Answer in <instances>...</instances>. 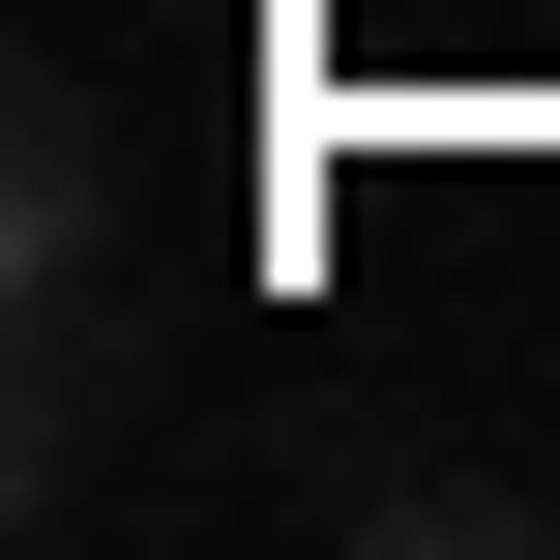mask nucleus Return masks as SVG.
<instances>
[{
  "mask_svg": "<svg viewBox=\"0 0 560 560\" xmlns=\"http://www.w3.org/2000/svg\"><path fill=\"white\" fill-rule=\"evenodd\" d=\"M0 266H30V295H89V266H118V118H89V89H30V118H0Z\"/></svg>",
  "mask_w": 560,
  "mask_h": 560,
  "instance_id": "1",
  "label": "nucleus"
},
{
  "mask_svg": "<svg viewBox=\"0 0 560 560\" xmlns=\"http://www.w3.org/2000/svg\"><path fill=\"white\" fill-rule=\"evenodd\" d=\"M295 502H325V532H384V560H502V532H532L472 443H295Z\"/></svg>",
  "mask_w": 560,
  "mask_h": 560,
  "instance_id": "2",
  "label": "nucleus"
}]
</instances>
